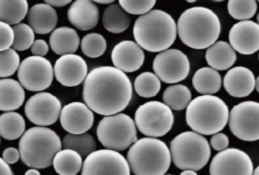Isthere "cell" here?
Masks as SVG:
<instances>
[{
	"mask_svg": "<svg viewBox=\"0 0 259 175\" xmlns=\"http://www.w3.org/2000/svg\"><path fill=\"white\" fill-rule=\"evenodd\" d=\"M44 1L51 5L53 7L61 8L72 3V0H44Z\"/></svg>",
	"mask_w": 259,
	"mask_h": 175,
	"instance_id": "ee69618b",
	"label": "cell"
},
{
	"mask_svg": "<svg viewBox=\"0 0 259 175\" xmlns=\"http://www.w3.org/2000/svg\"><path fill=\"white\" fill-rule=\"evenodd\" d=\"M182 42L195 50H204L216 42L221 33V21L208 8L195 6L181 14L177 24Z\"/></svg>",
	"mask_w": 259,
	"mask_h": 175,
	"instance_id": "7a4b0ae2",
	"label": "cell"
},
{
	"mask_svg": "<svg viewBox=\"0 0 259 175\" xmlns=\"http://www.w3.org/2000/svg\"><path fill=\"white\" fill-rule=\"evenodd\" d=\"M82 157L73 149H64L56 153L53 159L54 170L59 174H77L82 167Z\"/></svg>",
	"mask_w": 259,
	"mask_h": 175,
	"instance_id": "83f0119b",
	"label": "cell"
},
{
	"mask_svg": "<svg viewBox=\"0 0 259 175\" xmlns=\"http://www.w3.org/2000/svg\"><path fill=\"white\" fill-rule=\"evenodd\" d=\"M230 44L235 51L242 55H251L259 50V25L250 20L235 24L229 33Z\"/></svg>",
	"mask_w": 259,
	"mask_h": 175,
	"instance_id": "ac0fdd59",
	"label": "cell"
},
{
	"mask_svg": "<svg viewBox=\"0 0 259 175\" xmlns=\"http://www.w3.org/2000/svg\"><path fill=\"white\" fill-rule=\"evenodd\" d=\"M256 0H229L227 9L232 18L239 21L249 20L257 12Z\"/></svg>",
	"mask_w": 259,
	"mask_h": 175,
	"instance_id": "e575fe53",
	"label": "cell"
},
{
	"mask_svg": "<svg viewBox=\"0 0 259 175\" xmlns=\"http://www.w3.org/2000/svg\"><path fill=\"white\" fill-rule=\"evenodd\" d=\"M19 148L21 159L25 165L44 169L52 165L54 155L62 149V141L53 129L34 126L25 131Z\"/></svg>",
	"mask_w": 259,
	"mask_h": 175,
	"instance_id": "5b68a950",
	"label": "cell"
},
{
	"mask_svg": "<svg viewBox=\"0 0 259 175\" xmlns=\"http://www.w3.org/2000/svg\"><path fill=\"white\" fill-rule=\"evenodd\" d=\"M133 85L124 72L113 66L92 69L83 85V100L93 112L113 115L124 111L133 97Z\"/></svg>",
	"mask_w": 259,
	"mask_h": 175,
	"instance_id": "6da1fadb",
	"label": "cell"
},
{
	"mask_svg": "<svg viewBox=\"0 0 259 175\" xmlns=\"http://www.w3.org/2000/svg\"><path fill=\"white\" fill-rule=\"evenodd\" d=\"M19 150L14 147H9L4 150L3 158L9 164H16L20 158Z\"/></svg>",
	"mask_w": 259,
	"mask_h": 175,
	"instance_id": "b9f144b4",
	"label": "cell"
},
{
	"mask_svg": "<svg viewBox=\"0 0 259 175\" xmlns=\"http://www.w3.org/2000/svg\"><path fill=\"white\" fill-rule=\"evenodd\" d=\"M30 48L34 56H45L49 51V45L48 43L41 39L34 41Z\"/></svg>",
	"mask_w": 259,
	"mask_h": 175,
	"instance_id": "60d3db41",
	"label": "cell"
},
{
	"mask_svg": "<svg viewBox=\"0 0 259 175\" xmlns=\"http://www.w3.org/2000/svg\"><path fill=\"white\" fill-rule=\"evenodd\" d=\"M14 41L13 27L8 23L0 21V51L10 48Z\"/></svg>",
	"mask_w": 259,
	"mask_h": 175,
	"instance_id": "f35d334b",
	"label": "cell"
},
{
	"mask_svg": "<svg viewBox=\"0 0 259 175\" xmlns=\"http://www.w3.org/2000/svg\"><path fill=\"white\" fill-rule=\"evenodd\" d=\"M256 1H258V0H256Z\"/></svg>",
	"mask_w": 259,
	"mask_h": 175,
	"instance_id": "f5cc1de1",
	"label": "cell"
},
{
	"mask_svg": "<svg viewBox=\"0 0 259 175\" xmlns=\"http://www.w3.org/2000/svg\"><path fill=\"white\" fill-rule=\"evenodd\" d=\"M20 65V56L13 48L0 51V78L13 76Z\"/></svg>",
	"mask_w": 259,
	"mask_h": 175,
	"instance_id": "8d00e7d4",
	"label": "cell"
},
{
	"mask_svg": "<svg viewBox=\"0 0 259 175\" xmlns=\"http://www.w3.org/2000/svg\"><path fill=\"white\" fill-rule=\"evenodd\" d=\"M103 25L107 31L120 33L126 30L131 23V18L120 5L113 3L107 6L103 12Z\"/></svg>",
	"mask_w": 259,
	"mask_h": 175,
	"instance_id": "4316f807",
	"label": "cell"
},
{
	"mask_svg": "<svg viewBox=\"0 0 259 175\" xmlns=\"http://www.w3.org/2000/svg\"><path fill=\"white\" fill-rule=\"evenodd\" d=\"M25 174L26 175H40V172L37 169L34 168V167H32L31 169H29V170H27L26 172H25Z\"/></svg>",
	"mask_w": 259,
	"mask_h": 175,
	"instance_id": "f6af8a7d",
	"label": "cell"
},
{
	"mask_svg": "<svg viewBox=\"0 0 259 175\" xmlns=\"http://www.w3.org/2000/svg\"><path fill=\"white\" fill-rule=\"evenodd\" d=\"M134 88L140 97L150 98L158 94L161 88L159 78L151 72L141 73L135 79Z\"/></svg>",
	"mask_w": 259,
	"mask_h": 175,
	"instance_id": "d6a6232c",
	"label": "cell"
},
{
	"mask_svg": "<svg viewBox=\"0 0 259 175\" xmlns=\"http://www.w3.org/2000/svg\"><path fill=\"white\" fill-rule=\"evenodd\" d=\"M253 169L254 164L245 152L235 148H227L214 155L209 166V173L251 175Z\"/></svg>",
	"mask_w": 259,
	"mask_h": 175,
	"instance_id": "9a60e30c",
	"label": "cell"
},
{
	"mask_svg": "<svg viewBox=\"0 0 259 175\" xmlns=\"http://www.w3.org/2000/svg\"><path fill=\"white\" fill-rule=\"evenodd\" d=\"M130 170L134 174H165L171 164L169 149L155 137L136 140L127 153Z\"/></svg>",
	"mask_w": 259,
	"mask_h": 175,
	"instance_id": "8992f818",
	"label": "cell"
},
{
	"mask_svg": "<svg viewBox=\"0 0 259 175\" xmlns=\"http://www.w3.org/2000/svg\"><path fill=\"white\" fill-rule=\"evenodd\" d=\"M171 161L180 170L202 169L210 160L211 151L207 138L195 131L177 135L170 143Z\"/></svg>",
	"mask_w": 259,
	"mask_h": 175,
	"instance_id": "52a82bcc",
	"label": "cell"
},
{
	"mask_svg": "<svg viewBox=\"0 0 259 175\" xmlns=\"http://www.w3.org/2000/svg\"><path fill=\"white\" fill-rule=\"evenodd\" d=\"M28 21L34 33L48 34L57 27L58 15L57 11L48 3H38L28 10Z\"/></svg>",
	"mask_w": 259,
	"mask_h": 175,
	"instance_id": "7402d4cb",
	"label": "cell"
},
{
	"mask_svg": "<svg viewBox=\"0 0 259 175\" xmlns=\"http://www.w3.org/2000/svg\"><path fill=\"white\" fill-rule=\"evenodd\" d=\"M81 174H125L131 173L126 158L118 151L105 149L95 150L86 156Z\"/></svg>",
	"mask_w": 259,
	"mask_h": 175,
	"instance_id": "4fadbf2b",
	"label": "cell"
},
{
	"mask_svg": "<svg viewBox=\"0 0 259 175\" xmlns=\"http://www.w3.org/2000/svg\"><path fill=\"white\" fill-rule=\"evenodd\" d=\"M210 144L212 149L220 152L228 147L230 140L226 134L218 132L213 134L210 138Z\"/></svg>",
	"mask_w": 259,
	"mask_h": 175,
	"instance_id": "ab89813d",
	"label": "cell"
},
{
	"mask_svg": "<svg viewBox=\"0 0 259 175\" xmlns=\"http://www.w3.org/2000/svg\"><path fill=\"white\" fill-rule=\"evenodd\" d=\"M135 123L139 132L148 137H162L172 129L174 115L172 110L158 100L140 105L135 114Z\"/></svg>",
	"mask_w": 259,
	"mask_h": 175,
	"instance_id": "9c48e42d",
	"label": "cell"
},
{
	"mask_svg": "<svg viewBox=\"0 0 259 175\" xmlns=\"http://www.w3.org/2000/svg\"><path fill=\"white\" fill-rule=\"evenodd\" d=\"M153 69L164 83H178L189 76L190 63L188 56L181 50L166 49L154 58Z\"/></svg>",
	"mask_w": 259,
	"mask_h": 175,
	"instance_id": "7c38bea8",
	"label": "cell"
},
{
	"mask_svg": "<svg viewBox=\"0 0 259 175\" xmlns=\"http://www.w3.org/2000/svg\"><path fill=\"white\" fill-rule=\"evenodd\" d=\"M207 64L218 71L229 69L236 61V51L226 41H218L207 47L205 53Z\"/></svg>",
	"mask_w": 259,
	"mask_h": 175,
	"instance_id": "cb8c5ba5",
	"label": "cell"
},
{
	"mask_svg": "<svg viewBox=\"0 0 259 175\" xmlns=\"http://www.w3.org/2000/svg\"><path fill=\"white\" fill-rule=\"evenodd\" d=\"M255 77L246 67L236 66L230 68L224 78V87L232 97H245L254 89Z\"/></svg>",
	"mask_w": 259,
	"mask_h": 175,
	"instance_id": "ffe728a7",
	"label": "cell"
},
{
	"mask_svg": "<svg viewBox=\"0 0 259 175\" xmlns=\"http://www.w3.org/2000/svg\"><path fill=\"white\" fill-rule=\"evenodd\" d=\"M192 100V93L187 86L184 85H171L165 89L163 94V100L174 111H183L186 109Z\"/></svg>",
	"mask_w": 259,
	"mask_h": 175,
	"instance_id": "4dcf8cb0",
	"label": "cell"
},
{
	"mask_svg": "<svg viewBox=\"0 0 259 175\" xmlns=\"http://www.w3.org/2000/svg\"><path fill=\"white\" fill-rule=\"evenodd\" d=\"M14 31V41L12 47L16 51H25L32 45L35 35L29 24L18 23L13 27Z\"/></svg>",
	"mask_w": 259,
	"mask_h": 175,
	"instance_id": "d590c367",
	"label": "cell"
},
{
	"mask_svg": "<svg viewBox=\"0 0 259 175\" xmlns=\"http://www.w3.org/2000/svg\"><path fill=\"white\" fill-rule=\"evenodd\" d=\"M97 135L104 147L118 152L128 149L138 139L134 120L120 113L104 116L98 123Z\"/></svg>",
	"mask_w": 259,
	"mask_h": 175,
	"instance_id": "ba28073f",
	"label": "cell"
},
{
	"mask_svg": "<svg viewBox=\"0 0 259 175\" xmlns=\"http://www.w3.org/2000/svg\"><path fill=\"white\" fill-rule=\"evenodd\" d=\"M28 12V0H0V21L10 25L20 23Z\"/></svg>",
	"mask_w": 259,
	"mask_h": 175,
	"instance_id": "f546056e",
	"label": "cell"
},
{
	"mask_svg": "<svg viewBox=\"0 0 259 175\" xmlns=\"http://www.w3.org/2000/svg\"><path fill=\"white\" fill-rule=\"evenodd\" d=\"M181 175H196L197 172L194 170H191V169H186V170H183V171L180 173Z\"/></svg>",
	"mask_w": 259,
	"mask_h": 175,
	"instance_id": "bcb514c9",
	"label": "cell"
},
{
	"mask_svg": "<svg viewBox=\"0 0 259 175\" xmlns=\"http://www.w3.org/2000/svg\"><path fill=\"white\" fill-rule=\"evenodd\" d=\"M62 127L69 133L79 134L88 132L95 121L93 111L80 101H74L65 105L60 111Z\"/></svg>",
	"mask_w": 259,
	"mask_h": 175,
	"instance_id": "e0dca14e",
	"label": "cell"
},
{
	"mask_svg": "<svg viewBox=\"0 0 259 175\" xmlns=\"http://www.w3.org/2000/svg\"><path fill=\"white\" fill-rule=\"evenodd\" d=\"M228 119V106L222 99L212 94L198 96L186 107V123L201 135L221 132L227 126Z\"/></svg>",
	"mask_w": 259,
	"mask_h": 175,
	"instance_id": "277c9868",
	"label": "cell"
},
{
	"mask_svg": "<svg viewBox=\"0 0 259 175\" xmlns=\"http://www.w3.org/2000/svg\"><path fill=\"white\" fill-rule=\"evenodd\" d=\"M25 119L14 111H7L0 115V136L7 140L20 138L25 131Z\"/></svg>",
	"mask_w": 259,
	"mask_h": 175,
	"instance_id": "f1b7e54d",
	"label": "cell"
},
{
	"mask_svg": "<svg viewBox=\"0 0 259 175\" xmlns=\"http://www.w3.org/2000/svg\"><path fill=\"white\" fill-rule=\"evenodd\" d=\"M258 170H259L258 167H256V168L253 169L252 174H255V175L259 174Z\"/></svg>",
	"mask_w": 259,
	"mask_h": 175,
	"instance_id": "681fc988",
	"label": "cell"
},
{
	"mask_svg": "<svg viewBox=\"0 0 259 175\" xmlns=\"http://www.w3.org/2000/svg\"><path fill=\"white\" fill-rule=\"evenodd\" d=\"M99 16V9L92 0H75L67 12L69 22L80 30L96 27Z\"/></svg>",
	"mask_w": 259,
	"mask_h": 175,
	"instance_id": "44dd1931",
	"label": "cell"
},
{
	"mask_svg": "<svg viewBox=\"0 0 259 175\" xmlns=\"http://www.w3.org/2000/svg\"><path fill=\"white\" fill-rule=\"evenodd\" d=\"M213 1H215V2H223V1H224V0H213Z\"/></svg>",
	"mask_w": 259,
	"mask_h": 175,
	"instance_id": "816d5d0a",
	"label": "cell"
},
{
	"mask_svg": "<svg viewBox=\"0 0 259 175\" xmlns=\"http://www.w3.org/2000/svg\"><path fill=\"white\" fill-rule=\"evenodd\" d=\"M229 126L232 133L242 141L259 138V103L246 100L235 105L229 113Z\"/></svg>",
	"mask_w": 259,
	"mask_h": 175,
	"instance_id": "30bf717a",
	"label": "cell"
},
{
	"mask_svg": "<svg viewBox=\"0 0 259 175\" xmlns=\"http://www.w3.org/2000/svg\"><path fill=\"white\" fill-rule=\"evenodd\" d=\"M95 3H99V4H111L114 3L116 0H92Z\"/></svg>",
	"mask_w": 259,
	"mask_h": 175,
	"instance_id": "7dc6e473",
	"label": "cell"
},
{
	"mask_svg": "<svg viewBox=\"0 0 259 175\" xmlns=\"http://www.w3.org/2000/svg\"><path fill=\"white\" fill-rule=\"evenodd\" d=\"M61 109V101L55 95L49 92H39L28 99L25 113L31 123L48 126L58 120Z\"/></svg>",
	"mask_w": 259,
	"mask_h": 175,
	"instance_id": "5bb4252c",
	"label": "cell"
},
{
	"mask_svg": "<svg viewBox=\"0 0 259 175\" xmlns=\"http://www.w3.org/2000/svg\"><path fill=\"white\" fill-rule=\"evenodd\" d=\"M192 85L200 94H213L221 89L222 78L218 70L211 67H203L195 72Z\"/></svg>",
	"mask_w": 259,
	"mask_h": 175,
	"instance_id": "484cf974",
	"label": "cell"
},
{
	"mask_svg": "<svg viewBox=\"0 0 259 175\" xmlns=\"http://www.w3.org/2000/svg\"><path fill=\"white\" fill-rule=\"evenodd\" d=\"M63 149H73L81 157H86L96 150L97 145L95 138L87 132L73 134L68 133L65 135L62 142Z\"/></svg>",
	"mask_w": 259,
	"mask_h": 175,
	"instance_id": "1f68e13d",
	"label": "cell"
},
{
	"mask_svg": "<svg viewBox=\"0 0 259 175\" xmlns=\"http://www.w3.org/2000/svg\"><path fill=\"white\" fill-rule=\"evenodd\" d=\"M0 174H14V172L12 170L11 167L7 164L4 158L0 157Z\"/></svg>",
	"mask_w": 259,
	"mask_h": 175,
	"instance_id": "7bdbcfd3",
	"label": "cell"
},
{
	"mask_svg": "<svg viewBox=\"0 0 259 175\" xmlns=\"http://www.w3.org/2000/svg\"><path fill=\"white\" fill-rule=\"evenodd\" d=\"M133 34L136 43L142 49L151 53H159L175 42L177 24L167 12L154 9L136 19Z\"/></svg>",
	"mask_w": 259,
	"mask_h": 175,
	"instance_id": "3957f363",
	"label": "cell"
},
{
	"mask_svg": "<svg viewBox=\"0 0 259 175\" xmlns=\"http://www.w3.org/2000/svg\"><path fill=\"white\" fill-rule=\"evenodd\" d=\"M17 71L19 82L28 91H45L54 80L52 64L44 56H28L21 62Z\"/></svg>",
	"mask_w": 259,
	"mask_h": 175,
	"instance_id": "8fae6325",
	"label": "cell"
},
{
	"mask_svg": "<svg viewBox=\"0 0 259 175\" xmlns=\"http://www.w3.org/2000/svg\"><path fill=\"white\" fill-rule=\"evenodd\" d=\"M157 0H119L121 7L128 14L141 15L147 13L155 6Z\"/></svg>",
	"mask_w": 259,
	"mask_h": 175,
	"instance_id": "74e56055",
	"label": "cell"
},
{
	"mask_svg": "<svg viewBox=\"0 0 259 175\" xmlns=\"http://www.w3.org/2000/svg\"><path fill=\"white\" fill-rule=\"evenodd\" d=\"M254 89H256V91H259L258 90V78H256L255 82H254Z\"/></svg>",
	"mask_w": 259,
	"mask_h": 175,
	"instance_id": "c3c4849f",
	"label": "cell"
},
{
	"mask_svg": "<svg viewBox=\"0 0 259 175\" xmlns=\"http://www.w3.org/2000/svg\"><path fill=\"white\" fill-rule=\"evenodd\" d=\"M112 62L124 73L138 71L145 62L143 49L132 41H123L115 46L111 53Z\"/></svg>",
	"mask_w": 259,
	"mask_h": 175,
	"instance_id": "d6986e66",
	"label": "cell"
},
{
	"mask_svg": "<svg viewBox=\"0 0 259 175\" xmlns=\"http://www.w3.org/2000/svg\"><path fill=\"white\" fill-rule=\"evenodd\" d=\"M80 45V38L75 29L60 27L55 28L50 37V46L57 55L75 53Z\"/></svg>",
	"mask_w": 259,
	"mask_h": 175,
	"instance_id": "d4e9b609",
	"label": "cell"
},
{
	"mask_svg": "<svg viewBox=\"0 0 259 175\" xmlns=\"http://www.w3.org/2000/svg\"><path fill=\"white\" fill-rule=\"evenodd\" d=\"M54 74L63 86H78L87 76L88 65L81 56L75 53L62 55L56 61Z\"/></svg>",
	"mask_w": 259,
	"mask_h": 175,
	"instance_id": "2e32d148",
	"label": "cell"
},
{
	"mask_svg": "<svg viewBox=\"0 0 259 175\" xmlns=\"http://www.w3.org/2000/svg\"><path fill=\"white\" fill-rule=\"evenodd\" d=\"M186 2H188V3H195V2H196L197 0H186Z\"/></svg>",
	"mask_w": 259,
	"mask_h": 175,
	"instance_id": "f907efd6",
	"label": "cell"
},
{
	"mask_svg": "<svg viewBox=\"0 0 259 175\" xmlns=\"http://www.w3.org/2000/svg\"><path fill=\"white\" fill-rule=\"evenodd\" d=\"M25 99V89L20 82L8 78L0 79V111H16L22 106Z\"/></svg>",
	"mask_w": 259,
	"mask_h": 175,
	"instance_id": "603a6c76",
	"label": "cell"
},
{
	"mask_svg": "<svg viewBox=\"0 0 259 175\" xmlns=\"http://www.w3.org/2000/svg\"><path fill=\"white\" fill-rule=\"evenodd\" d=\"M107 41L103 35L98 33L86 34L81 41L82 53L89 58H98L107 50Z\"/></svg>",
	"mask_w": 259,
	"mask_h": 175,
	"instance_id": "836d02e7",
	"label": "cell"
}]
</instances>
